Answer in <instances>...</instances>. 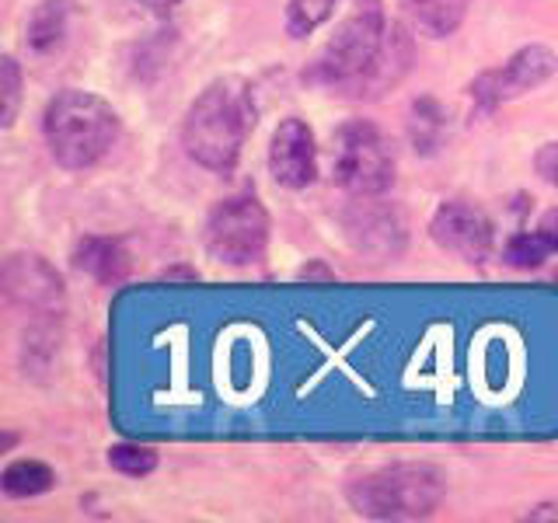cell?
<instances>
[{
	"label": "cell",
	"mask_w": 558,
	"mask_h": 523,
	"mask_svg": "<svg viewBox=\"0 0 558 523\" xmlns=\"http://www.w3.org/2000/svg\"><path fill=\"white\" fill-rule=\"evenodd\" d=\"M255 126L252 87L238 77H220L203 87V95L189 105L182 122V147L206 171H234Z\"/></svg>",
	"instance_id": "6da1fadb"
},
{
	"label": "cell",
	"mask_w": 558,
	"mask_h": 523,
	"mask_svg": "<svg viewBox=\"0 0 558 523\" xmlns=\"http://www.w3.org/2000/svg\"><path fill=\"white\" fill-rule=\"evenodd\" d=\"M43 133L52 161L66 171L95 168L119 139V115L105 98L66 87L46 105Z\"/></svg>",
	"instance_id": "7a4b0ae2"
},
{
	"label": "cell",
	"mask_w": 558,
	"mask_h": 523,
	"mask_svg": "<svg viewBox=\"0 0 558 523\" xmlns=\"http://www.w3.org/2000/svg\"><path fill=\"white\" fill-rule=\"evenodd\" d=\"M388 17H384L380 0H356V8L342 17V25L328 39V46L311 63L304 81L322 87H339V92L356 95L377 70L384 46H388Z\"/></svg>",
	"instance_id": "3957f363"
},
{
	"label": "cell",
	"mask_w": 558,
	"mask_h": 523,
	"mask_svg": "<svg viewBox=\"0 0 558 523\" xmlns=\"http://www.w3.org/2000/svg\"><path fill=\"white\" fill-rule=\"evenodd\" d=\"M444 496L447 475L433 464H391L345 488L349 506L366 520H426Z\"/></svg>",
	"instance_id": "277c9868"
},
{
	"label": "cell",
	"mask_w": 558,
	"mask_h": 523,
	"mask_svg": "<svg viewBox=\"0 0 558 523\" xmlns=\"http://www.w3.org/2000/svg\"><path fill=\"white\" fill-rule=\"evenodd\" d=\"M331 182L349 196L371 199L395 185V154L366 119H349L331 136Z\"/></svg>",
	"instance_id": "5b68a950"
},
{
	"label": "cell",
	"mask_w": 558,
	"mask_h": 523,
	"mask_svg": "<svg viewBox=\"0 0 558 523\" xmlns=\"http://www.w3.org/2000/svg\"><path fill=\"white\" fill-rule=\"evenodd\" d=\"M206 252L220 266L244 269L269 248V214L255 196H231L217 203L206 217Z\"/></svg>",
	"instance_id": "8992f818"
},
{
	"label": "cell",
	"mask_w": 558,
	"mask_h": 523,
	"mask_svg": "<svg viewBox=\"0 0 558 523\" xmlns=\"http://www.w3.org/2000/svg\"><path fill=\"white\" fill-rule=\"evenodd\" d=\"M555 70H558V57L548 46H523L502 66L485 70V74L471 84V98L478 101L482 112H493L496 105L513 101L520 95L534 92V87H541L545 81H551Z\"/></svg>",
	"instance_id": "52a82bcc"
},
{
	"label": "cell",
	"mask_w": 558,
	"mask_h": 523,
	"mask_svg": "<svg viewBox=\"0 0 558 523\" xmlns=\"http://www.w3.org/2000/svg\"><path fill=\"white\" fill-rule=\"evenodd\" d=\"M429 238L436 241V248H444L450 255H458L468 266H482L493 255V220H488L478 206L471 203H440L429 220Z\"/></svg>",
	"instance_id": "ba28073f"
},
{
	"label": "cell",
	"mask_w": 558,
	"mask_h": 523,
	"mask_svg": "<svg viewBox=\"0 0 558 523\" xmlns=\"http://www.w3.org/2000/svg\"><path fill=\"white\" fill-rule=\"evenodd\" d=\"M4 293L14 307L39 318H60L63 314V279L39 255H11L4 262Z\"/></svg>",
	"instance_id": "9c48e42d"
},
{
	"label": "cell",
	"mask_w": 558,
	"mask_h": 523,
	"mask_svg": "<svg viewBox=\"0 0 558 523\" xmlns=\"http://www.w3.org/2000/svg\"><path fill=\"white\" fill-rule=\"evenodd\" d=\"M269 174L290 192H301L318 179V144L304 119L290 115L276 126L269 139Z\"/></svg>",
	"instance_id": "30bf717a"
},
{
	"label": "cell",
	"mask_w": 558,
	"mask_h": 523,
	"mask_svg": "<svg viewBox=\"0 0 558 523\" xmlns=\"http://www.w3.org/2000/svg\"><path fill=\"white\" fill-rule=\"evenodd\" d=\"M74 269L101 287H112L130 276V255L112 238H81L74 248Z\"/></svg>",
	"instance_id": "8fae6325"
},
{
	"label": "cell",
	"mask_w": 558,
	"mask_h": 523,
	"mask_svg": "<svg viewBox=\"0 0 558 523\" xmlns=\"http://www.w3.org/2000/svg\"><path fill=\"white\" fill-rule=\"evenodd\" d=\"M70 32V0H43L28 14L25 25V49L32 57H52L60 52Z\"/></svg>",
	"instance_id": "7c38bea8"
},
{
	"label": "cell",
	"mask_w": 558,
	"mask_h": 523,
	"mask_svg": "<svg viewBox=\"0 0 558 523\" xmlns=\"http://www.w3.org/2000/svg\"><path fill=\"white\" fill-rule=\"evenodd\" d=\"M401 8H405L415 32L429 35V39H447L461 28L471 0H401Z\"/></svg>",
	"instance_id": "4fadbf2b"
},
{
	"label": "cell",
	"mask_w": 558,
	"mask_h": 523,
	"mask_svg": "<svg viewBox=\"0 0 558 523\" xmlns=\"http://www.w3.org/2000/svg\"><path fill=\"white\" fill-rule=\"evenodd\" d=\"M52 485H57V475H52V467L43 464V461H32V458L11 461L4 467V475H0V488H4L8 499H35V496H46Z\"/></svg>",
	"instance_id": "5bb4252c"
},
{
	"label": "cell",
	"mask_w": 558,
	"mask_h": 523,
	"mask_svg": "<svg viewBox=\"0 0 558 523\" xmlns=\"http://www.w3.org/2000/svg\"><path fill=\"white\" fill-rule=\"evenodd\" d=\"M551 252H555L551 241L537 227V231H520V234H513L510 241H506L502 258H506V266H513V269H541Z\"/></svg>",
	"instance_id": "9a60e30c"
},
{
	"label": "cell",
	"mask_w": 558,
	"mask_h": 523,
	"mask_svg": "<svg viewBox=\"0 0 558 523\" xmlns=\"http://www.w3.org/2000/svg\"><path fill=\"white\" fill-rule=\"evenodd\" d=\"M339 0H290L287 8V32L293 39H304L318 25H325Z\"/></svg>",
	"instance_id": "2e32d148"
},
{
	"label": "cell",
	"mask_w": 558,
	"mask_h": 523,
	"mask_svg": "<svg viewBox=\"0 0 558 523\" xmlns=\"http://www.w3.org/2000/svg\"><path fill=\"white\" fill-rule=\"evenodd\" d=\"M105 458H109L112 471H119V475H126V478H144L157 467V453L140 443H116V447H109Z\"/></svg>",
	"instance_id": "e0dca14e"
},
{
	"label": "cell",
	"mask_w": 558,
	"mask_h": 523,
	"mask_svg": "<svg viewBox=\"0 0 558 523\" xmlns=\"http://www.w3.org/2000/svg\"><path fill=\"white\" fill-rule=\"evenodd\" d=\"M0 87H4V126H14L17 119V105H22V70H17L14 57L0 60Z\"/></svg>",
	"instance_id": "ac0fdd59"
},
{
	"label": "cell",
	"mask_w": 558,
	"mask_h": 523,
	"mask_svg": "<svg viewBox=\"0 0 558 523\" xmlns=\"http://www.w3.org/2000/svg\"><path fill=\"white\" fill-rule=\"evenodd\" d=\"M534 171L545 179L548 185L558 188V144H545L534 154Z\"/></svg>",
	"instance_id": "d6986e66"
},
{
	"label": "cell",
	"mask_w": 558,
	"mask_h": 523,
	"mask_svg": "<svg viewBox=\"0 0 558 523\" xmlns=\"http://www.w3.org/2000/svg\"><path fill=\"white\" fill-rule=\"evenodd\" d=\"M537 227H541V231H545V238L551 241V248L558 252V206H555V209H548V214L541 217V223H537Z\"/></svg>",
	"instance_id": "ffe728a7"
},
{
	"label": "cell",
	"mask_w": 558,
	"mask_h": 523,
	"mask_svg": "<svg viewBox=\"0 0 558 523\" xmlns=\"http://www.w3.org/2000/svg\"><path fill=\"white\" fill-rule=\"evenodd\" d=\"M140 8H147V11H154V14H168L171 8H179L182 0H136Z\"/></svg>",
	"instance_id": "44dd1931"
}]
</instances>
